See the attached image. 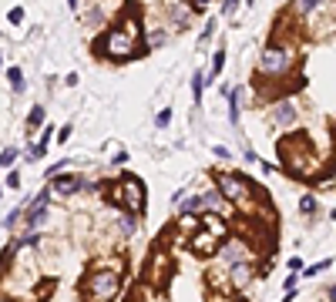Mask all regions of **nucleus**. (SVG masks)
Listing matches in <instances>:
<instances>
[{
  "label": "nucleus",
  "instance_id": "obj_1",
  "mask_svg": "<svg viewBox=\"0 0 336 302\" xmlns=\"http://www.w3.org/2000/svg\"><path fill=\"white\" fill-rule=\"evenodd\" d=\"M138 37H141V20H138V10H135V7H125L121 24H114L111 31L98 40V44H101V47H98V54L108 57V61H114V64H125V61H131V57L138 54V51H135Z\"/></svg>",
  "mask_w": 336,
  "mask_h": 302
},
{
  "label": "nucleus",
  "instance_id": "obj_2",
  "mask_svg": "<svg viewBox=\"0 0 336 302\" xmlns=\"http://www.w3.org/2000/svg\"><path fill=\"white\" fill-rule=\"evenodd\" d=\"M121 272H125V259H114L111 265L98 262L94 269L84 275L81 286V299L84 302H111L121 289Z\"/></svg>",
  "mask_w": 336,
  "mask_h": 302
},
{
  "label": "nucleus",
  "instance_id": "obj_3",
  "mask_svg": "<svg viewBox=\"0 0 336 302\" xmlns=\"http://www.w3.org/2000/svg\"><path fill=\"white\" fill-rule=\"evenodd\" d=\"M279 158H282V168H286L289 175L296 178H306L313 168L320 165V158L313 155V144L306 135H289L279 141Z\"/></svg>",
  "mask_w": 336,
  "mask_h": 302
},
{
  "label": "nucleus",
  "instance_id": "obj_4",
  "mask_svg": "<svg viewBox=\"0 0 336 302\" xmlns=\"http://www.w3.org/2000/svg\"><path fill=\"white\" fill-rule=\"evenodd\" d=\"M104 195H108V202H111V205L125 208L128 215H141V212H145V185L138 182L135 175H121L111 188L104 191Z\"/></svg>",
  "mask_w": 336,
  "mask_h": 302
},
{
  "label": "nucleus",
  "instance_id": "obj_5",
  "mask_svg": "<svg viewBox=\"0 0 336 302\" xmlns=\"http://www.w3.org/2000/svg\"><path fill=\"white\" fill-rule=\"evenodd\" d=\"M215 188L222 191L225 202L232 205H252V198H259V188L249 182L246 175H235V171H219L215 175Z\"/></svg>",
  "mask_w": 336,
  "mask_h": 302
},
{
  "label": "nucleus",
  "instance_id": "obj_6",
  "mask_svg": "<svg viewBox=\"0 0 336 302\" xmlns=\"http://www.w3.org/2000/svg\"><path fill=\"white\" fill-rule=\"evenodd\" d=\"M293 47H286V44H266L262 47V57H259V78H282V74L293 71Z\"/></svg>",
  "mask_w": 336,
  "mask_h": 302
},
{
  "label": "nucleus",
  "instance_id": "obj_7",
  "mask_svg": "<svg viewBox=\"0 0 336 302\" xmlns=\"http://www.w3.org/2000/svg\"><path fill=\"white\" fill-rule=\"evenodd\" d=\"M172 272H175L172 255L168 252H152V259H148V265H145V282L155 286V289H161V286H168Z\"/></svg>",
  "mask_w": 336,
  "mask_h": 302
},
{
  "label": "nucleus",
  "instance_id": "obj_8",
  "mask_svg": "<svg viewBox=\"0 0 336 302\" xmlns=\"http://www.w3.org/2000/svg\"><path fill=\"white\" fill-rule=\"evenodd\" d=\"M215 259L225 265V269H232V265H239V262H252V252H249V245L242 239H225L222 245H219Z\"/></svg>",
  "mask_w": 336,
  "mask_h": 302
},
{
  "label": "nucleus",
  "instance_id": "obj_9",
  "mask_svg": "<svg viewBox=\"0 0 336 302\" xmlns=\"http://www.w3.org/2000/svg\"><path fill=\"white\" fill-rule=\"evenodd\" d=\"M47 202H51V188H44L31 205L24 202V232H37L40 225H44V218H47Z\"/></svg>",
  "mask_w": 336,
  "mask_h": 302
},
{
  "label": "nucleus",
  "instance_id": "obj_10",
  "mask_svg": "<svg viewBox=\"0 0 336 302\" xmlns=\"http://www.w3.org/2000/svg\"><path fill=\"white\" fill-rule=\"evenodd\" d=\"M219 245H222V239L219 235H212L208 229H195L192 235H188V252H195L199 259H208V255H215L219 252Z\"/></svg>",
  "mask_w": 336,
  "mask_h": 302
},
{
  "label": "nucleus",
  "instance_id": "obj_11",
  "mask_svg": "<svg viewBox=\"0 0 336 302\" xmlns=\"http://www.w3.org/2000/svg\"><path fill=\"white\" fill-rule=\"evenodd\" d=\"M269 121L276 128H296V121H299V111H296V104L293 101H286V97H279V104L269 111Z\"/></svg>",
  "mask_w": 336,
  "mask_h": 302
},
{
  "label": "nucleus",
  "instance_id": "obj_12",
  "mask_svg": "<svg viewBox=\"0 0 336 302\" xmlns=\"http://www.w3.org/2000/svg\"><path fill=\"white\" fill-rule=\"evenodd\" d=\"M81 191V175H54L51 178V195L57 198H71Z\"/></svg>",
  "mask_w": 336,
  "mask_h": 302
},
{
  "label": "nucleus",
  "instance_id": "obj_13",
  "mask_svg": "<svg viewBox=\"0 0 336 302\" xmlns=\"http://www.w3.org/2000/svg\"><path fill=\"white\" fill-rule=\"evenodd\" d=\"M229 279H232L235 289H242V286H249V282L256 279V269H252V262H239V265L229 269Z\"/></svg>",
  "mask_w": 336,
  "mask_h": 302
},
{
  "label": "nucleus",
  "instance_id": "obj_14",
  "mask_svg": "<svg viewBox=\"0 0 336 302\" xmlns=\"http://www.w3.org/2000/svg\"><path fill=\"white\" fill-rule=\"evenodd\" d=\"M225 205H229V202L222 198V191H219V188H212V191H205V195H202V212H219V215H225Z\"/></svg>",
  "mask_w": 336,
  "mask_h": 302
},
{
  "label": "nucleus",
  "instance_id": "obj_15",
  "mask_svg": "<svg viewBox=\"0 0 336 302\" xmlns=\"http://www.w3.org/2000/svg\"><path fill=\"white\" fill-rule=\"evenodd\" d=\"M175 208H178V212H182V215H195V212H202V195H188V198H185V195H182Z\"/></svg>",
  "mask_w": 336,
  "mask_h": 302
},
{
  "label": "nucleus",
  "instance_id": "obj_16",
  "mask_svg": "<svg viewBox=\"0 0 336 302\" xmlns=\"http://www.w3.org/2000/svg\"><path fill=\"white\" fill-rule=\"evenodd\" d=\"M225 97H229V121L239 124V88H225Z\"/></svg>",
  "mask_w": 336,
  "mask_h": 302
},
{
  "label": "nucleus",
  "instance_id": "obj_17",
  "mask_svg": "<svg viewBox=\"0 0 336 302\" xmlns=\"http://www.w3.org/2000/svg\"><path fill=\"white\" fill-rule=\"evenodd\" d=\"M118 232H121V235H135V232H138V218H135V215H121V218H118Z\"/></svg>",
  "mask_w": 336,
  "mask_h": 302
},
{
  "label": "nucleus",
  "instance_id": "obj_18",
  "mask_svg": "<svg viewBox=\"0 0 336 302\" xmlns=\"http://www.w3.org/2000/svg\"><path fill=\"white\" fill-rule=\"evenodd\" d=\"M202 91H205V74L195 71V74H192V101H195V104L202 101Z\"/></svg>",
  "mask_w": 336,
  "mask_h": 302
},
{
  "label": "nucleus",
  "instance_id": "obj_19",
  "mask_svg": "<svg viewBox=\"0 0 336 302\" xmlns=\"http://www.w3.org/2000/svg\"><path fill=\"white\" fill-rule=\"evenodd\" d=\"M7 78H10V88H14V94H20V91H24V71H20V67H10Z\"/></svg>",
  "mask_w": 336,
  "mask_h": 302
},
{
  "label": "nucleus",
  "instance_id": "obj_20",
  "mask_svg": "<svg viewBox=\"0 0 336 302\" xmlns=\"http://www.w3.org/2000/svg\"><path fill=\"white\" fill-rule=\"evenodd\" d=\"M222 67H225V51L219 47V51H215V57H212V71H208V78L215 81L219 74H222Z\"/></svg>",
  "mask_w": 336,
  "mask_h": 302
},
{
  "label": "nucleus",
  "instance_id": "obj_21",
  "mask_svg": "<svg viewBox=\"0 0 336 302\" xmlns=\"http://www.w3.org/2000/svg\"><path fill=\"white\" fill-rule=\"evenodd\" d=\"M316 195H303V198H299V212L306 215V218H309V215H316Z\"/></svg>",
  "mask_w": 336,
  "mask_h": 302
},
{
  "label": "nucleus",
  "instance_id": "obj_22",
  "mask_svg": "<svg viewBox=\"0 0 336 302\" xmlns=\"http://www.w3.org/2000/svg\"><path fill=\"white\" fill-rule=\"evenodd\" d=\"M40 121H44V108H40V104H34V108H31V114H27V131H34V128H37Z\"/></svg>",
  "mask_w": 336,
  "mask_h": 302
},
{
  "label": "nucleus",
  "instance_id": "obj_23",
  "mask_svg": "<svg viewBox=\"0 0 336 302\" xmlns=\"http://www.w3.org/2000/svg\"><path fill=\"white\" fill-rule=\"evenodd\" d=\"M168 44V31H152L148 34V47H165Z\"/></svg>",
  "mask_w": 336,
  "mask_h": 302
},
{
  "label": "nucleus",
  "instance_id": "obj_24",
  "mask_svg": "<svg viewBox=\"0 0 336 302\" xmlns=\"http://www.w3.org/2000/svg\"><path fill=\"white\" fill-rule=\"evenodd\" d=\"M316 7H323V0H296V10H299V14H313Z\"/></svg>",
  "mask_w": 336,
  "mask_h": 302
},
{
  "label": "nucleus",
  "instance_id": "obj_25",
  "mask_svg": "<svg viewBox=\"0 0 336 302\" xmlns=\"http://www.w3.org/2000/svg\"><path fill=\"white\" fill-rule=\"evenodd\" d=\"M17 155H20L17 148H4V155H0V168H10L17 161Z\"/></svg>",
  "mask_w": 336,
  "mask_h": 302
},
{
  "label": "nucleus",
  "instance_id": "obj_26",
  "mask_svg": "<svg viewBox=\"0 0 336 302\" xmlns=\"http://www.w3.org/2000/svg\"><path fill=\"white\" fill-rule=\"evenodd\" d=\"M168 121H172V108H161V111L155 114V124H158V128H168Z\"/></svg>",
  "mask_w": 336,
  "mask_h": 302
},
{
  "label": "nucleus",
  "instance_id": "obj_27",
  "mask_svg": "<svg viewBox=\"0 0 336 302\" xmlns=\"http://www.w3.org/2000/svg\"><path fill=\"white\" fill-rule=\"evenodd\" d=\"M208 302H242V299H239V295H229V292H212Z\"/></svg>",
  "mask_w": 336,
  "mask_h": 302
},
{
  "label": "nucleus",
  "instance_id": "obj_28",
  "mask_svg": "<svg viewBox=\"0 0 336 302\" xmlns=\"http://www.w3.org/2000/svg\"><path fill=\"white\" fill-rule=\"evenodd\" d=\"M202 225V218H195V215H182V229L188 232V229H199Z\"/></svg>",
  "mask_w": 336,
  "mask_h": 302
},
{
  "label": "nucleus",
  "instance_id": "obj_29",
  "mask_svg": "<svg viewBox=\"0 0 336 302\" xmlns=\"http://www.w3.org/2000/svg\"><path fill=\"white\" fill-rule=\"evenodd\" d=\"M323 269H329V259H323V262H316V265H309V269H306V275H320Z\"/></svg>",
  "mask_w": 336,
  "mask_h": 302
},
{
  "label": "nucleus",
  "instance_id": "obj_30",
  "mask_svg": "<svg viewBox=\"0 0 336 302\" xmlns=\"http://www.w3.org/2000/svg\"><path fill=\"white\" fill-rule=\"evenodd\" d=\"M7 20H10V24H20V20H24V10H20V7H14V10L7 14Z\"/></svg>",
  "mask_w": 336,
  "mask_h": 302
},
{
  "label": "nucleus",
  "instance_id": "obj_31",
  "mask_svg": "<svg viewBox=\"0 0 336 302\" xmlns=\"http://www.w3.org/2000/svg\"><path fill=\"white\" fill-rule=\"evenodd\" d=\"M215 158H222V161H229V158H232V151L225 148V144H215Z\"/></svg>",
  "mask_w": 336,
  "mask_h": 302
},
{
  "label": "nucleus",
  "instance_id": "obj_32",
  "mask_svg": "<svg viewBox=\"0 0 336 302\" xmlns=\"http://www.w3.org/2000/svg\"><path fill=\"white\" fill-rule=\"evenodd\" d=\"M7 188H20V171H10L7 175Z\"/></svg>",
  "mask_w": 336,
  "mask_h": 302
},
{
  "label": "nucleus",
  "instance_id": "obj_33",
  "mask_svg": "<svg viewBox=\"0 0 336 302\" xmlns=\"http://www.w3.org/2000/svg\"><path fill=\"white\" fill-rule=\"evenodd\" d=\"M235 7H239V0H222V14H225V17L232 14V10H235Z\"/></svg>",
  "mask_w": 336,
  "mask_h": 302
},
{
  "label": "nucleus",
  "instance_id": "obj_34",
  "mask_svg": "<svg viewBox=\"0 0 336 302\" xmlns=\"http://www.w3.org/2000/svg\"><path fill=\"white\" fill-rule=\"evenodd\" d=\"M212 31H215V20H208V24H205V31H202V44L212 37Z\"/></svg>",
  "mask_w": 336,
  "mask_h": 302
},
{
  "label": "nucleus",
  "instance_id": "obj_35",
  "mask_svg": "<svg viewBox=\"0 0 336 302\" xmlns=\"http://www.w3.org/2000/svg\"><path fill=\"white\" fill-rule=\"evenodd\" d=\"M303 269V259H289V272H299Z\"/></svg>",
  "mask_w": 336,
  "mask_h": 302
},
{
  "label": "nucleus",
  "instance_id": "obj_36",
  "mask_svg": "<svg viewBox=\"0 0 336 302\" xmlns=\"http://www.w3.org/2000/svg\"><path fill=\"white\" fill-rule=\"evenodd\" d=\"M188 4H192V10H202V7L208 4V0H188Z\"/></svg>",
  "mask_w": 336,
  "mask_h": 302
},
{
  "label": "nucleus",
  "instance_id": "obj_37",
  "mask_svg": "<svg viewBox=\"0 0 336 302\" xmlns=\"http://www.w3.org/2000/svg\"><path fill=\"white\" fill-rule=\"evenodd\" d=\"M326 302H336V286H329V292H326Z\"/></svg>",
  "mask_w": 336,
  "mask_h": 302
},
{
  "label": "nucleus",
  "instance_id": "obj_38",
  "mask_svg": "<svg viewBox=\"0 0 336 302\" xmlns=\"http://www.w3.org/2000/svg\"><path fill=\"white\" fill-rule=\"evenodd\" d=\"M0 302H14V299H10V295H0Z\"/></svg>",
  "mask_w": 336,
  "mask_h": 302
},
{
  "label": "nucleus",
  "instance_id": "obj_39",
  "mask_svg": "<svg viewBox=\"0 0 336 302\" xmlns=\"http://www.w3.org/2000/svg\"><path fill=\"white\" fill-rule=\"evenodd\" d=\"M0 195H4V188H0Z\"/></svg>",
  "mask_w": 336,
  "mask_h": 302
},
{
  "label": "nucleus",
  "instance_id": "obj_40",
  "mask_svg": "<svg viewBox=\"0 0 336 302\" xmlns=\"http://www.w3.org/2000/svg\"><path fill=\"white\" fill-rule=\"evenodd\" d=\"M0 64H4V57H0Z\"/></svg>",
  "mask_w": 336,
  "mask_h": 302
},
{
  "label": "nucleus",
  "instance_id": "obj_41",
  "mask_svg": "<svg viewBox=\"0 0 336 302\" xmlns=\"http://www.w3.org/2000/svg\"><path fill=\"white\" fill-rule=\"evenodd\" d=\"M131 302H135V299H131Z\"/></svg>",
  "mask_w": 336,
  "mask_h": 302
}]
</instances>
